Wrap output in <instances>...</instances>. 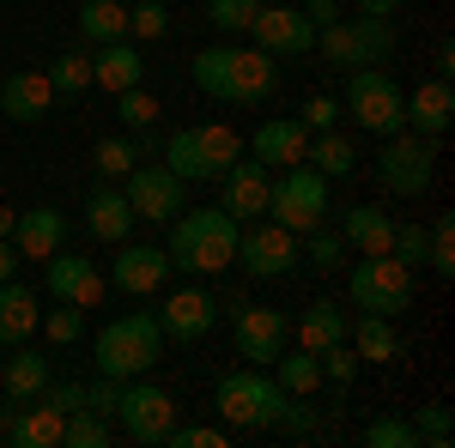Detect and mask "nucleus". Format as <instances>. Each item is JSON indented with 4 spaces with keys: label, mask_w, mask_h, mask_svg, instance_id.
I'll return each mask as SVG.
<instances>
[{
    "label": "nucleus",
    "mask_w": 455,
    "mask_h": 448,
    "mask_svg": "<svg viewBox=\"0 0 455 448\" xmlns=\"http://www.w3.org/2000/svg\"><path fill=\"white\" fill-rule=\"evenodd\" d=\"M237 218L225 207H201V212H176L171 218V267H188V273H225L237 261Z\"/></svg>",
    "instance_id": "nucleus-2"
},
{
    "label": "nucleus",
    "mask_w": 455,
    "mask_h": 448,
    "mask_svg": "<svg viewBox=\"0 0 455 448\" xmlns=\"http://www.w3.org/2000/svg\"><path fill=\"white\" fill-rule=\"evenodd\" d=\"M36 327H43L55 345H73V340H79V327H85V310H79V303H61L55 315H43Z\"/></svg>",
    "instance_id": "nucleus-42"
},
{
    "label": "nucleus",
    "mask_w": 455,
    "mask_h": 448,
    "mask_svg": "<svg viewBox=\"0 0 455 448\" xmlns=\"http://www.w3.org/2000/svg\"><path fill=\"white\" fill-rule=\"evenodd\" d=\"M61 242H68V212L31 207V212L12 218V248H19V261H49Z\"/></svg>",
    "instance_id": "nucleus-20"
},
{
    "label": "nucleus",
    "mask_w": 455,
    "mask_h": 448,
    "mask_svg": "<svg viewBox=\"0 0 455 448\" xmlns=\"http://www.w3.org/2000/svg\"><path fill=\"white\" fill-rule=\"evenodd\" d=\"M425 267L431 273H455V218H437L431 231H425Z\"/></svg>",
    "instance_id": "nucleus-38"
},
{
    "label": "nucleus",
    "mask_w": 455,
    "mask_h": 448,
    "mask_svg": "<svg viewBox=\"0 0 455 448\" xmlns=\"http://www.w3.org/2000/svg\"><path fill=\"white\" fill-rule=\"evenodd\" d=\"M219 188H225V200H219V207L231 212L237 224H249V218H261V212H267L274 176H267V164H255V158H237L231 170L219 176Z\"/></svg>",
    "instance_id": "nucleus-17"
},
{
    "label": "nucleus",
    "mask_w": 455,
    "mask_h": 448,
    "mask_svg": "<svg viewBox=\"0 0 455 448\" xmlns=\"http://www.w3.org/2000/svg\"><path fill=\"white\" fill-rule=\"evenodd\" d=\"M261 12V0H207V19L219 25V31H249V19Z\"/></svg>",
    "instance_id": "nucleus-41"
},
{
    "label": "nucleus",
    "mask_w": 455,
    "mask_h": 448,
    "mask_svg": "<svg viewBox=\"0 0 455 448\" xmlns=\"http://www.w3.org/2000/svg\"><path fill=\"white\" fill-rule=\"evenodd\" d=\"M19 273V248H12V237H0V279Z\"/></svg>",
    "instance_id": "nucleus-53"
},
{
    "label": "nucleus",
    "mask_w": 455,
    "mask_h": 448,
    "mask_svg": "<svg viewBox=\"0 0 455 448\" xmlns=\"http://www.w3.org/2000/svg\"><path fill=\"white\" fill-rule=\"evenodd\" d=\"M340 237H347V248H358V255H388V237H395V218L377 207H352L347 224H340Z\"/></svg>",
    "instance_id": "nucleus-27"
},
{
    "label": "nucleus",
    "mask_w": 455,
    "mask_h": 448,
    "mask_svg": "<svg viewBox=\"0 0 455 448\" xmlns=\"http://www.w3.org/2000/svg\"><path fill=\"white\" fill-rule=\"evenodd\" d=\"M347 297L364 315H395L413 310V267H401L395 255H358V267L347 273Z\"/></svg>",
    "instance_id": "nucleus-6"
},
{
    "label": "nucleus",
    "mask_w": 455,
    "mask_h": 448,
    "mask_svg": "<svg viewBox=\"0 0 455 448\" xmlns=\"http://www.w3.org/2000/svg\"><path fill=\"white\" fill-rule=\"evenodd\" d=\"M122 194H128L134 218H158V224H171L176 212L188 207V182H182L171 164H134Z\"/></svg>",
    "instance_id": "nucleus-12"
},
{
    "label": "nucleus",
    "mask_w": 455,
    "mask_h": 448,
    "mask_svg": "<svg viewBox=\"0 0 455 448\" xmlns=\"http://www.w3.org/2000/svg\"><path fill=\"white\" fill-rule=\"evenodd\" d=\"M285 334H291V321L280 310H261V303H237V351H243L249 364H274L285 351Z\"/></svg>",
    "instance_id": "nucleus-18"
},
{
    "label": "nucleus",
    "mask_w": 455,
    "mask_h": 448,
    "mask_svg": "<svg viewBox=\"0 0 455 448\" xmlns=\"http://www.w3.org/2000/svg\"><path fill=\"white\" fill-rule=\"evenodd\" d=\"M401 104H407V91H401L383 67H352L347 73V115L364 128V134H377V139L401 134V128H407Z\"/></svg>",
    "instance_id": "nucleus-8"
},
{
    "label": "nucleus",
    "mask_w": 455,
    "mask_h": 448,
    "mask_svg": "<svg viewBox=\"0 0 455 448\" xmlns=\"http://www.w3.org/2000/svg\"><path fill=\"white\" fill-rule=\"evenodd\" d=\"M364 448H419V436H413L407 418H371L364 424Z\"/></svg>",
    "instance_id": "nucleus-39"
},
{
    "label": "nucleus",
    "mask_w": 455,
    "mask_h": 448,
    "mask_svg": "<svg viewBox=\"0 0 455 448\" xmlns=\"http://www.w3.org/2000/svg\"><path fill=\"white\" fill-rule=\"evenodd\" d=\"M358 12H371V19H388V12H401V0H358Z\"/></svg>",
    "instance_id": "nucleus-54"
},
{
    "label": "nucleus",
    "mask_w": 455,
    "mask_h": 448,
    "mask_svg": "<svg viewBox=\"0 0 455 448\" xmlns=\"http://www.w3.org/2000/svg\"><path fill=\"white\" fill-rule=\"evenodd\" d=\"M195 85L219 98V104H237V109H261L274 91H280V67H274V55H261L255 43L237 49V43H212L195 55Z\"/></svg>",
    "instance_id": "nucleus-1"
},
{
    "label": "nucleus",
    "mask_w": 455,
    "mask_h": 448,
    "mask_svg": "<svg viewBox=\"0 0 455 448\" xmlns=\"http://www.w3.org/2000/svg\"><path fill=\"white\" fill-rule=\"evenodd\" d=\"M164 351V327L158 315H116L104 334H98V376H116V381H134L158 364Z\"/></svg>",
    "instance_id": "nucleus-4"
},
{
    "label": "nucleus",
    "mask_w": 455,
    "mask_h": 448,
    "mask_svg": "<svg viewBox=\"0 0 455 448\" xmlns=\"http://www.w3.org/2000/svg\"><path fill=\"white\" fill-rule=\"evenodd\" d=\"M171 31V12L158 6V0H134L128 6V36H140V43H152V36Z\"/></svg>",
    "instance_id": "nucleus-40"
},
{
    "label": "nucleus",
    "mask_w": 455,
    "mask_h": 448,
    "mask_svg": "<svg viewBox=\"0 0 455 448\" xmlns=\"http://www.w3.org/2000/svg\"><path fill=\"white\" fill-rule=\"evenodd\" d=\"M116 400H122V381H116V376H98L92 388H85V406L104 413V418H116Z\"/></svg>",
    "instance_id": "nucleus-49"
},
{
    "label": "nucleus",
    "mask_w": 455,
    "mask_h": 448,
    "mask_svg": "<svg viewBox=\"0 0 455 448\" xmlns=\"http://www.w3.org/2000/svg\"><path fill=\"white\" fill-rule=\"evenodd\" d=\"M280 406H285V388L274 376H261V364L219 376V413H225V424H237V430H274L280 424Z\"/></svg>",
    "instance_id": "nucleus-7"
},
{
    "label": "nucleus",
    "mask_w": 455,
    "mask_h": 448,
    "mask_svg": "<svg viewBox=\"0 0 455 448\" xmlns=\"http://www.w3.org/2000/svg\"><path fill=\"white\" fill-rule=\"evenodd\" d=\"M315 358H322V376L334 381V388H347V381L358 376V351H347V340L328 345V351H315Z\"/></svg>",
    "instance_id": "nucleus-45"
},
{
    "label": "nucleus",
    "mask_w": 455,
    "mask_h": 448,
    "mask_svg": "<svg viewBox=\"0 0 455 448\" xmlns=\"http://www.w3.org/2000/svg\"><path fill=\"white\" fill-rule=\"evenodd\" d=\"M298 122H304L310 134H322V128H334V122H340V104H334L328 91H315L310 104H304V115H298Z\"/></svg>",
    "instance_id": "nucleus-48"
},
{
    "label": "nucleus",
    "mask_w": 455,
    "mask_h": 448,
    "mask_svg": "<svg viewBox=\"0 0 455 448\" xmlns=\"http://www.w3.org/2000/svg\"><path fill=\"white\" fill-rule=\"evenodd\" d=\"M146 79V61L140 49L122 36V43H98V55H92V85H104V91H134Z\"/></svg>",
    "instance_id": "nucleus-24"
},
{
    "label": "nucleus",
    "mask_w": 455,
    "mask_h": 448,
    "mask_svg": "<svg viewBox=\"0 0 455 448\" xmlns=\"http://www.w3.org/2000/svg\"><path fill=\"white\" fill-rule=\"evenodd\" d=\"M134 164H140V145H134V139H122V134L98 139V152H92V170H98V176H128Z\"/></svg>",
    "instance_id": "nucleus-36"
},
{
    "label": "nucleus",
    "mask_w": 455,
    "mask_h": 448,
    "mask_svg": "<svg viewBox=\"0 0 455 448\" xmlns=\"http://www.w3.org/2000/svg\"><path fill=\"white\" fill-rule=\"evenodd\" d=\"M388 255H395L401 267H419V261H425V231H419V224H395V237H388Z\"/></svg>",
    "instance_id": "nucleus-46"
},
{
    "label": "nucleus",
    "mask_w": 455,
    "mask_h": 448,
    "mask_svg": "<svg viewBox=\"0 0 455 448\" xmlns=\"http://www.w3.org/2000/svg\"><path fill=\"white\" fill-rule=\"evenodd\" d=\"M437 176V139L425 134H388L377 152V182L388 194H425Z\"/></svg>",
    "instance_id": "nucleus-10"
},
{
    "label": "nucleus",
    "mask_w": 455,
    "mask_h": 448,
    "mask_svg": "<svg viewBox=\"0 0 455 448\" xmlns=\"http://www.w3.org/2000/svg\"><path fill=\"white\" fill-rule=\"evenodd\" d=\"M12 218H19V212H12V207H0V237H12Z\"/></svg>",
    "instance_id": "nucleus-56"
},
{
    "label": "nucleus",
    "mask_w": 455,
    "mask_h": 448,
    "mask_svg": "<svg viewBox=\"0 0 455 448\" xmlns=\"http://www.w3.org/2000/svg\"><path fill=\"white\" fill-rule=\"evenodd\" d=\"M304 164L334 182V176H352V170H358V145H352L347 134H334V128H322V134L304 145Z\"/></svg>",
    "instance_id": "nucleus-29"
},
{
    "label": "nucleus",
    "mask_w": 455,
    "mask_h": 448,
    "mask_svg": "<svg viewBox=\"0 0 455 448\" xmlns=\"http://www.w3.org/2000/svg\"><path fill=\"white\" fill-rule=\"evenodd\" d=\"M104 285L109 279L98 273V261H85V255H49V297L55 303H79V310H98L104 303Z\"/></svg>",
    "instance_id": "nucleus-15"
},
{
    "label": "nucleus",
    "mask_w": 455,
    "mask_h": 448,
    "mask_svg": "<svg viewBox=\"0 0 455 448\" xmlns=\"http://www.w3.org/2000/svg\"><path fill=\"white\" fill-rule=\"evenodd\" d=\"M249 36L261 55H310L315 49V25L291 0H261V12L249 19Z\"/></svg>",
    "instance_id": "nucleus-13"
},
{
    "label": "nucleus",
    "mask_w": 455,
    "mask_h": 448,
    "mask_svg": "<svg viewBox=\"0 0 455 448\" xmlns=\"http://www.w3.org/2000/svg\"><path fill=\"white\" fill-rule=\"evenodd\" d=\"M267 212L280 218L291 237H310L315 224L328 218V176L310 170V164H285V176L267 194Z\"/></svg>",
    "instance_id": "nucleus-9"
},
{
    "label": "nucleus",
    "mask_w": 455,
    "mask_h": 448,
    "mask_svg": "<svg viewBox=\"0 0 455 448\" xmlns=\"http://www.w3.org/2000/svg\"><path fill=\"white\" fill-rule=\"evenodd\" d=\"M43 400H49L55 413H79V406H85V388H79V381H49Z\"/></svg>",
    "instance_id": "nucleus-50"
},
{
    "label": "nucleus",
    "mask_w": 455,
    "mask_h": 448,
    "mask_svg": "<svg viewBox=\"0 0 455 448\" xmlns=\"http://www.w3.org/2000/svg\"><path fill=\"white\" fill-rule=\"evenodd\" d=\"M43 388H49V358L19 351V358L6 364V394H12V400H43Z\"/></svg>",
    "instance_id": "nucleus-34"
},
{
    "label": "nucleus",
    "mask_w": 455,
    "mask_h": 448,
    "mask_svg": "<svg viewBox=\"0 0 455 448\" xmlns=\"http://www.w3.org/2000/svg\"><path fill=\"white\" fill-rule=\"evenodd\" d=\"M274 381H280L291 400H304V394L322 388V358H315V351H280V358H274Z\"/></svg>",
    "instance_id": "nucleus-33"
},
{
    "label": "nucleus",
    "mask_w": 455,
    "mask_h": 448,
    "mask_svg": "<svg viewBox=\"0 0 455 448\" xmlns=\"http://www.w3.org/2000/svg\"><path fill=\"white\" fill-rule=\"evenodd\" d=\"M401 115H407V128H413V134L437 139V134L455 122V91H450V79H425L419 91H407Z\"/></svg>",
    "instance_id": "nucleus-22"
},
{
    "label": "nucleus",
    "mask_w": 455,
    "mask_h": 448,
    "mask_svg": "<svg viewBox=\"0 0 455 448\" xmlns=\"http://www.w3.org/2000/svg\"><path fill=\"white\" fill-rule=\"evenodd\" d=\"M304 145H310V128H304L298 115H274V122L255 128L249 158H255V164H304Z\"/></svg>",
    "instance_id": "nucleus-21"
},
{
    "label": "nucleus",
    "mask_w": 455,
    "mask_h": 448,
    "mask_svg": "<svg viewBox=\"0 0 455 448\" xmlns=\"http://www.w3.org/2000/svg\"><path fill=\"white\" fill-rule=\"evenodd\" d=\"M455 73V43H437V79H450Z\"/></svg>",
    "instance_id": "nucleus-55"
},
{
    "label": "nucleus",
    "mask_w": 455,
    "mask_h": 448,
    "mask_svg": "<svg viewBox=\"0 0 455 448\" xmlns=\"http://www.w3.org/2000/svg\"><path fill=\"white\" fill-rule=\"evenodd\" d=\"M116 115H122V122H128V128H152V115H158V104H152V98H146L140 85H134V91H116Z\"/></svg>",
    "instance_id": "nucleus-47"
},
{
    "label": "nucleus",
    "mask_w": 455,
    "mask_h": 448,
    "mask_svg": "<svg viewBox=\"0 0 455 448\" xmlns=\"http://www.w3.org/2000/svg\"><path fill=\"white\" fill-rule=\"evenodd\" d=\"M55 104V85H49V73H12V79H0V109L12 115V122H43Z\"/></svg>",
    "instance_id": "nucleus-23"
},
{
    "label": "nucleus",
    "mask_w": 455,
    "mask_h": 448,
    "mask_svg": "<svg viewBox=\"0 0 455 448\" xmlns=\"http://www.w3.org/2000/svg\"><path fill=\"white\" fill-rule=\"evenodd\" d=\"M122 6H134V0H122Z\"/></svg>",
    "instance_id": "nucleus-57"
},
{
    "label": "nucleus",
    "mask_w": 455,
    "mask_h": 448,
    "mask_svg": "<svg viewBox=\"0 0 455 448\" xmlns=\"http://www.w3.org/2000/svg\"><path fill=\"white\" fill-rule=\"evenodd\" d=\"M413 436H419V443H431V448H450V406H419Z\"/></svg>",
    "instance_id": "nucleus-44"
},
{
    "label": "nucleus",
    "mask_w": 455,
    "mask_h": 448,
    "mask_svg": "<svg viewBox=\"0 0 455 448\" xmlns=\"http://www.w3.org/2000/svg\"><path fill=\"white\" fill-rule=\"evenodd\" d=\"M171 448H219L225 443V430H207V424H195V430H176L171 424V436H164Z\"/></svg>",
    "instance_id": "nucleus-51"
},
{
    "label": "nucleus",
    "mask_w": 455,
    "mask_h": 448,
    "mask_svg": "<svg viewBox=\"0 0 455 448\" xmlns=\"http://www.w3.org/2000/svg\"><path fill=\"white\" fill-rule=\"evenodd\" d=\"M61 418H68V413H55V406L43 400V406H31L25 418H12L6 436H12L19 448H61Z\"/></svg>",
    "instance_id": "nucleus-31"
},
{
    "label": "nucleus",
    "mask_w": 455,
    "mask_h": 448,
    "mask_svg": "<svg viewBox=\"0 0 455 448\" xmlns=\"http://www.w3.org/2000/svg\"><path fill=\"white\" fill-rule=\"evenodd\" d=\"M116 430L104 424V413H92V406H79V413L61 418V448H104Z\"/></svg>",
    "instance_id": "nucleus-35"
},
{
    "label": "nucleus",
    "mask_w": 455,
    "mask_h": 448,
    "mask_svg": "<svg viewBox=\"0 0 455 448\" xmlns=\"http://www.w3.org/2000/svg\"><path fill=\"white\" fill-rule=\"evenodd\" d=\"M298 340H304V351H328V345L347 340V310L340 303H310V310L298 315Z\"/></svg>",
    "instance_id": "nucleus-28"
},
{
    "label": "nucleus",
    "mask_w": 455,
    "mask_h": 448,
    "mask_svg": "<svg viewBox=\"0 0 455 448\" xmlns=\"http://www.w3.org/2000/svg\"><path fill=\"white\" fill-rule=\"evenodd\" d=\"M116 418L128 430V443L158 448L176 424V394L158 388V381H122V400H116Z\"/></svg>",
    "instance_id": "nucleus-11"
},
{
    "label": "nucleus",
    "mask_w": 455,
    "mask_h": 448,
    "mask_svg": "<svg viewBox=\"0 0 455 448\" xmlns=\"http://www.w3.org/2000/svg\"><path fill=\"white\" fill-rule=\"evenodd\" d=\"M340 261H347V237L315 224V231H310V267H322V273H328V267H340Z\"/></svg>",
    "instance_id": "nucleus-43"
},
{
    "label": "nucleus",
    "mask_w": 455,
    "mask_h": 448,
    "mask_svg": "<svg viewBox=\"0 0 455 448\" xmlns=\"http://www.w3.org/2000/svg\"><path fill=\"white\" fill-rule=\"evenodd\" d=\"M212 321H219V297L201 291V285H182L164 297V310H158V327L171 334V340H201Z\"/></svg>",
    "instance_id": "nucleus-19"
},
{
    "label": "nucleus",
    "mask_w": 455,
    "mask_h": 448,
    "mask_svg": "<svg viewBox=\"0 0 455 448\" xmlns=\"http://www.w3.org/2000/svg\"><path fill=\"white\" fill-rule=\"evenodd\" d=\"M128 224H134V207H128L122 188H98L85 200V231L98 242H128Z\"/></svg>",
    "instance_id": "nucleus-26"
},
{
    "label": "nucleus",
    "mask_w": 455,
    "mask_h": 448,
    "mask_svg": "<svg viewBox=\"0 0 455 448\" xmlns=\"http://www.w3.org/2000/svg\"><path fill=\"white\" fill-rule=\"evenodd\" d=\"M237 158H243V139L231 134L225 122H195V128H176L164 139V164L182 182H219Z\"/></svg>",
    "instance_id": "nucleus-3"
},
{
    "label": "nucleus",
    "mask_w": 455,
    "mask_h": 448,
    "mask_svg": "<svg viewBox=\"0 0 455 448\" xmlns=\"http://www.w3.org/2000/svg\"><path fill=\"white\" fill-rule=\"evenodd\" d=\"M36 291L31 285H19V279H0V345H25L36 334Z\"/></svg>",
    "instance_id": "nucleus-25"
},
{
    "label": "nucleus",
    "mask_w": 455,
    "mask_h": 448,
    "mask_svg": "<svg viewBox=\"0 0 455 448\" xmlns=\"http://www.w3.org/2000/svg\"><path fill=\"white\" fill-rule=\"evenodd\" d=\"M79 36L85 43H122L128 36V6L122 0H85L79 6Z\"/></svg>",
    "instance_id": "nucleus-32"
},
{
    "label": "nucleus",
    "mask_w": 455,
    "mask_h": 448,
    "mask_svg": "<svg viewBox=\"0 0 455 448\" xmlns=\"http://www.w3.org/2000/svg\"><path fill=\"white\" fill-rule=\"evenodd\" d=\"M237 261H243L249 279H285L298 267V237L280 218L274 224H249V231H237Z\"/></svg>",
    "instance_id": "nucleus-14"
},
{
    "label": "nucleus",
    "mask_w": 455,
    "mask_h": 448,
    "mask_svg": "<svg viewBox=\"0 0 455 448\" xmlns=\"http://www.w3.org/2000/svg\"><path fill=\"white\" fill-rule=\"evenodd\" d=\"M164 279H171V255H164L158 242H122V255H116V267H109V285L128 291V297L164 291Z\"/></svg>",
    "instance_id": "nucleus-16"
},
{
    "label": "nucleus",
    "mask_w": 455,
    "mask_h": 448,
    "mask_svg": "<svg viewBox=\"0 0 455 448\" xmlns=\"http://www.w3.org/2000/svg\"><path fill=\"white\" fill-rule=\"evenodd\" d=\"M49 85H55V98H79L85 85H92V55H61L55 67H49Z\"/></svg>",
    "instance_id": "nucleus-37"
},
{
    "label": "nucleus",
    "mask_w": 455,
    "mask_h": 448,
    "mask_svg": "<svg viewBox=\"0 0 455 448\" xmlns=\"http://www.w3.org/2000/svg\"><path fill=\"white\" fill-rule=\"evenodd\" d=\"M347 340H352V351H358L364 364H388V358L401 351L388 315H358V321H347Z\"/></svg>",
    "instance_id": "nucleus-30"
},
{
    "label": "nucleus",
    "mask_w": 455,
    "mask_h": 448,
    "mask_svg": "<svg viewBox=\"0 0 455 448\" xmlns=\"http://www.w3.org/2000/svg\"><path fill=\"white\" fill-rule=\"evenodd\" d=\"M315 49L347 73L352 67H383L388 55H395V31H388V19H371V12L328 19V25H315Z\"/></svg>",
    "instance_id": "nucleus-5"
},
{
    "label": "nucleus",
    "mask_w": 455,
    "mask_h": 448,
    "mask_svg": "<svg viewBox=\"0 0 455 448\" xmlns=\"http://www.w3.org/2000/svg\"><path fill=\"white\" fill-rule=\"evenodd\" d=\"M334 12H340V0H304V19H310V25H328Z\"/></svg>",
    "instance_id": "nucleus-52"
}]
</instances>
